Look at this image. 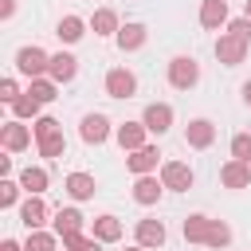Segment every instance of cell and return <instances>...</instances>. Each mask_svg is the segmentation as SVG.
Wrapping results in <instances>:
<instances>
[{
	"label": "cell",
	"instance_id": "15",
	"mask_svg": "<svg viewBox=\"0 0 251 251\" xmlns=\"http://www.w3.org/2000/svg\"><path fill=\"white\" fill-rule=\"evenodd\" d=\"M51 224H55V235H59V239H63V235H78V231H82V212H78V208H59Z\"/></svg>",
	"mask_w": 251,
	"mask_h": 251
},
{
	"label": "cell",
	"instance_id": "35",
	"mask_svg": "<svg viewBox=\"0 0 251 251\" xmlns=\"http://www.w3.org/2000/svg\"><path fill=\"white\" fill-rule=\"evenodd\" d=\"M227 31H231V35H239L243 43H251V20H247V16H239V20H231V24H227Z\"/></svg>",
	"mask_w": 251,
	"mask_h": 251
},
{
	"label": "cell",
	"instance_id": "21",
	"mask_svg": "<svg viewBox=\"0 0 251 251\" xmlns=\"http://www.w3.org/2000/svg\"><path fill=\"white\" fill-rule=\"evenodd\" d=\"M94 239H98V243L122 239V220H118V216H98V220H94Z\"/></svg>",
	"mask_w": 251,
	"mask_h": 251
},
{
	"label": "cell",
	"instance_id": "19",
	"mask_svg": "<svg viewBox=\"0 0 251 251\" xmlns=\"http://www.w3.org/2000/svg\"><path fill=\"white\" fill-rule=\"evenodd\" d=\"M200 24L204 27H224L227 24V0H204L200 4Z\"/></svg>",
	"mask_w": 251,
	"mask_h": 251
},
{
	"label": "cell",
	"instance_id": "40",
	"mask_svg": "<svg viewBox=\"0 0 251 251\" xmlns=\"http://www.w3.org/2000/svg\"><path fill=\"white\" fill-rule=\"evenodd\" d=\"M243 16H247V20H251V0H247V8H243Z\"/></svg>",
	"mask_w": 251,
	"mask_h": 251
},
{
	"label": "cell",
	"instance_id": "17",
	"mask_svg": "<svg viewBox=\"0 0 251 251\" xmlns=\"http://www.w3.org/2000/svg\"><path fill=\"white\" fill-rule=\"evenodd\" d=\"M165 243V224L161 220H137V247H161Z\"/></svg>",
	"mask_w": 251,
	"mask_h": 251
},
{
	"label": "cell",
	"instance_id": "22",
	"mask_svg": "<svg viewBox=\"0 0 251 251\" xmlns=\"http://www.w3.org/2000/svg\"><path fill=\"white\" fill-rule=\"evenodd\" d=\"M118 47H122V51L145 47V24H126V27L118 31Z\"/></svg>",
	"mask_w": 251,
	"mask_h": 251
},
{
	"label": "cell",
	"instance_id": "3",
	"mask_svg": "<svg viewBox=\"0 0 251 251\" xmlns=\"http://www.w3.org/2000/svg\"><path fill=\"white\" fill-rule=\"evenodd\" d=\"M247 47H251V43H243V39L231 35V31H224V35L216 39V59H220L224 67H239V63L247 59Z\"/></svg>",
	"mask_w": 251,
	"mask_h": 251
},
{
	"label": "cell",
	"instance_id": "34",
	"mask_svg": "<svg viewBox=\"0 0 251 251\" xmlns=\"http://www.w3.org/2000/svg\"><path fill=\"white\" fill-rule=\"evenodd\" d=\"M31 133H35V141H43V137H51V133H59V122H55V118H35V126H31Z\"/></svg>",
	"mask_w": 251,
	"mask_h": 251
},
{
	"label": "cell",
	"instance_id": "41",
	"mask_svg": "<svg viewBox=\"0 0 251 251\" xmlns=\"http://www.w3.org/2000/svg\"><path fill=\"white\" fill-rule=\"evenodd\" d=\"M129 251H145V247H129Z\"/></svg>",
	"mask_w": 251,
	"mask_h": 251
},
{
	"label": "cell",
	"instance_id": "27",
	"mask_svg": "<svg viewBox=\"0 0 251 251\" xmlns=\"http://www.w3.org/2000/svg\"><path fill=\"white\" fill-rule=\"evenodd\" d=\"M24 251H55V235L51 231H27V243H24Z\"/></svg>",
	"mask_w": 251,
	"mask_h": 251
},
{
	"label": "cell",
	"instance_id": "20",
	"mask_svg": "<svg viewBox=\"0 0 251 251\" xmlns=\"http://www.w3.org/2000/svg\"><path fill=\"white\" fill-rule=\"evenodd\" d=\"M47 180H51L47 169H35V165H27V169L20 173V188H24L27 196H39V192L47 188Z\"/></svg>",
	"mask_w": 251,
	"mask_h": 251
},
{
	"label": "cell",
	"instance_id": "1",
	"mask_svg": "<svg viewBox=\"0 0 251 251\" xmlns=\"http://www.w3.org/2000/svg\"><path fill=\"white\" fill-rule=\"evenodd\" d=\"M16 71L35 82V78H43V75L51 71V55H47L43 47H20V51H16Z\"/></svg>",
	"mask_w": 251,
	"mask_h": 251
},
{
	"label": "cell",
	"instance_id": "9",
	"mask_svg": "<svg viewBox=\"0 0 251 251\" xmlns=\"http://www.w3.org/2000/svg\"><path fill=\"white\" fill-rule=\"evenodd\" d=\"M0 141H4V149L20 153V149H27V145H31V129H27L24 122H4V129H0Z\"/></svg>",
	"mask_w": 251,
	"mask_h": 251
},
{
	"label": "cell",
	"instance_id": "5",
	"mask_svg": "<svg viewBox=\"0 0 251 251\" xmlns=\"http://www.w3.org/2000/svg\"><path fill=\"white\" fill-rule=\"evenodd\" d=\"M141 126H145L149 133H169V126H173V106H169V102H149L145 114H141Z\"/></svg>",
	"mask_w": 251,
	"mask_h": 251
},
{
	"label": "cell",
	"instance_id": "36",
	"mask_svg": "<svg viewBox=\"0 0 251 251\" xmlns=\"http://www.w3.org/2000/svg\"><path fill=\"white\" fill-rule=\"evenodd\" d=\"M0 98H4L8 106L20 98V86H16V78H4V82H0Z\"/></svg>",
	"mask_w": 251,
	"mask_h": 251
},
{
	"label": "cell",
	"instance_id": "38",
	"mask_svg": "<svg viewBox=\"0 0 251 251\" xmlns=\"http://www.w3.org/2000/svg\"><path fill=\"white\" fill-rule=\"evenodd\" d=\"M0 251H24V247H20L16 239H4V243H0Z\"/></svg>",
	"mask_w": 251,
	"mask_h": 251
},
{
	"label": "cell",
	"instance_id": "29",
	"mask_svg": "<svg viewBox=\"0 0 251 251\" xmlns=\"http://www.w3.org/2000/svg\"><path fill=\"white\" fill-rule=\"evenodd\" d=\"M39 153H43V157H63V153H67V137H63V129L51 133V137H43V141H39Z\"/></svg>",
	"mask_w": 251,
	"mask_h": 251
},
{
	"label": "cell",
	"instance_id": "12",
	"mask_svg": "<svg viewBox=\"0 0 251 251\" xmlns=\"http://www.w3.org/2000/svg\"><path fill=\"white\" fill-rule=\"evenodd\" d=\"M20 220H24V227H27V231H39V227L47 224V204H43L39 196H27V200H24V208H20Z\"/></svg>",
	"mask_w": 251,
	"mask_h": 251
},
{
	"label": "cell",
	"instance_id": "24",
	"mask_svg": "<svg viewBox=\"0 0 251 251\" xmlns=\"http://www.w3.org/2000/svg\"><path fill=\"white\" fill-rule=\"evenodd\" d=\"M90 27H94V35H118L122 27H118V16L110 12V8H98L94 16H90Z\"/></svg>",
	"mask_w": 251,
	"mask_h": 251
},
{
	"label": "cell",
	"instance_id": "33",
	"mask_svg": "<svg viewBox=\"0 0 251 251\" xmlns=\"http://www.w3.org/2000/svg\"><path fill=\"white\" fill-rule=\"evenodd\" d=\"M16 200H20V184L4 176V180H0V208H12Z\"/></svg>",
	"mask_w": 251,
	"mask_h": 251
},
{
	"label": "cell",
	"instance_id": "18",
	"mask_svg": "<svg viewBox=\"0 0 251 251\" xmlns=\"http://www.w3.org/2000/svg\"><path fill=\"white\" fill-rule=\"evenodd\" d=\"M63 188H67L75 200H90L98 184H94V176H90V173H71V176L63 180Z\"/></svg>",
	"mask_w": 251,
	"mask_h": 251
},
{
	"label": "cell",
	"instance_id": "23",
	"mask_svg": "<svg viewBox=\"0 0 251 251\" xmlns=\"http://www.w3.org/2000/svg\"><path fill=\"white\" fill-rule=\"evenodd\" d=\"M208 231H212V220L208 216H188L184 220V239L188 243H208Z\"/></svg>",
	"mask_w": 251,
	"mask_h": 251
},
{
	"label": "cell",
	"instance_id": "32",
	"mask_svg": "<svg viewBox=\"0 0 251 251\" xmlns=\"http://www.w3.org/2000/svg\"><path fill=\"white\" fill-rule=\"evenodd\" d=\"M231 157L251 165V133H235V137H231Z\"/></svg>",
	"mask_w": 251,
	"mask_h": 251
},
{
	"label": "cell",
	"instance_id": "14",
	"mask_svg": "<svg viewBox=\"0 0 251 251\" xmlns=\"http://www.w3.org/2000/svg\"><path fill=\"white\" fill-rule=\"evenodd\" d=\"M161 192H165V184H161L157 176H137V180H133V200H137V204H145V208H149V204H157V200H161Z\"/></svg>",
	"mask_w": 251,
	"mask_h": 251
},
{
	"label": "cell",
	"instance_id": "28",
	"mask_svg": "<svg viewBox=\"0 0 251 251\" xmlns=\"http://www.w3.org/2000/svg\"><path fill=\"white\" fill-rule=\"evenodd\" d=\"M55 86H59L55 78H35V82L27 86V94H31L35 102H51V98H55Z\"/></svg>",
	"mask_w": 251,
	"mask_h": 251
},
{
	"label": "cell",
	"instance_id": "8",
	"mask_svg": "<svg viewBox=\"0 0 251 251\" xmlns=\"http://www.w3.org/2000/svg\"><path fill=\"white\" fill-rule=\"evenodd\" d=\"M184 141H188L192 149H208V145L216 141V126H212L208 118H192L188 129H184Z\"/></svg>",
	"mask_w": 251,
	"mask_h": 251
},
{
	"label": "cell",
	"instance_id": "10",
	"mask_svg": "<svg viewBox=\"0 0 251 251\" xmlns=\"http://www.w3.org/2000/svg\"><path fill=\"white\" fill-rule=\"evenodd\" d=\"M145 126L141 122H126V126H118V145L126 149V153H137V149H145Z\"/></svg>",
	"mask_w": 251,
	"mask_h": 251
},
{
	"label": "cell",
	"instance_id": "4",
	"mask_svg": "<svg viewBox=\"0 0 251 251\" xmlns=\"http://www.w3.org/2000/svg\"><path fill=\"white\" fill-rule=\"evenodd\" d=\"M161 184L173 188V192H188L192 188V169L184 161H165L161 165Z\"/></svg>",
	"mask_w": 251,
	"mask_h": 251
},
{
	"label": "cell",
	"instance_id": "11",
	"mask_svg": "<svg viewBox=\"0 0 251 251\" xmlns=\"http://www.w3.org/2000/svg\"><path fill=\"white\" fill-rule=\"evenodd\" d=\"M220 180H224L227 188H247V184H251V165H247V161H235V157H231V161H227V165L220 169Z\"/></svg>",
	"mask_w": 251,
	"mask_h": 251
},
{
	"label": "cell",
	"instance_id": "25",
	"mask_svg": "<svg viewBox=\"0 0 251 251\" xmlns=\"http://www.w3.org/2000/svg\"><path fill=\"white\" fill-rule=\"evenodd\" d=\"M82 31H86V24H82L78 16H63V20H59V27H55V35H59L63 43H78V39H82Z\"/></svg>",
	"mask_w": 251,
	"mask_h": 251
},
{
	"label": "cell",
	"instance_id": "16",
	"mask_svg": "<svg viewBox=\"0 0 251 251\" xmlns=\"http://www.w3.org/2000/svg\"><path fill=\"white\" fill-rule=\"evenodd\" d=\"M55 82H71L75 75H78V59L75 55H67V51H59V55H51V71H47Z\"/></svg>",
	"mask_w": 251,
	"mask_h": 251
},
{
	"label": "cell",
	"instance_id": "6",
	"mask_svg": "<svg viewBox=\"0 0 251 251\" xmlns=\"http://www.w3.org/2000/svg\"><path fill=\"white\" fill-rule=\"evenodd\" d=\"M133 90H137V78H133V71H126V67H114V71L106 75V94H110V98H133Z\"/></svg>",
	"mask_w": 251,
	"mask_h": 251
},
{
	"label": "cell",
	"instance_id": "26",
	"mask_svg": "<svg viewBox=\"0 0 251 251\" xmlns=\"http://www.w3.org/2000/svg\"><path fill=\"white\" fill-rule=\"evenodd\" d=\"M39 106H43V102H35L31 94H20V98L12 102V114H16V122H24V118H35Z\"/></svg>",
	"mask_w": 251,
	"mask_h": 251
},
{
	"label": "cell",
	"instance_id": "39",
	"mask_svg": "<svg viewBox=\"0 0 251 251\" xmlns=\"http://www.w3.org/2000/svg\"><path fill=\"white\" fill-rule=\"evenodd\" d=\"M243 102H247V106H251V78H247V82H243Z\"/></svg>",
	"mask_w": 251,
	"mask_h": 251
},
{
	"label": "cell",
	"instance_id": "37",
	"mask_svg": "<svg viewBox=\"0 0 251 251\" xmlns=\"http://www.w3.org/2000/svg\"><path fill=\"white\" fill-rule=\"evenodd\" d=\"M0 12H4V20H8V16L16 12V0H4V4H0Z\"/></svg>",
	"mask_w": 251,
	"mask_h": 251
},
{
	"label": "cell",
	"instance_id": "13",
	"mask_svg": "<svg viewBox=\"0 0 251 251\" xmlns=\"http://www.w3.org/2000/svg\"><path fill=\"white\" fill-rule=\"evenodd\" d=\"M157 145H145V149H137V153H129L126 157V165H129V173H137V176H149L153 169H157Z\"/></svg>",
	"mask_w": 251,
	"mask_h": 251
},
{
	"label": "cell",
	"instance_id": "30",
	"mask_svg": "<svg viewBox=\"0 0 251 251\" xmlns=\"http://www.w3.org/2000/svg\"><path fill=\"white\" fill-rule=\"evenodd\" d=\"M63 251H102V243L98 239H86L78 231V235H63Z\"/></svg>",
	"mask_w": 251,
	"mask_h": 251
},
{
	"label": "cell",
	"instance_id": "2",
	"mask_svg": "<svg viewBox=\"0 0 251 251\" xmlns=\"http://www.w3.org/2000/svg\"><path fill=\"white\" fill-rule=\"evenodd\" d=\"M169 82H173L176 90H192V86L200 82V63H196L192 55H176V59L169 63Z\"/></svg>",
	"mask_w": 251,
	"mask_h": 251
},
{
	"label": "cell",
	"instance_id": "7",
	"mask_svg": "<svg viewBox=\"0 0 251 251\" xmlns=\"http://www.w3.org/2000/svg\"><path fill=\"white\" fill-rule=\"evenodd\" d=\"M78 133H82L86 145H102V141L110 137V122H106V114H86L82 126H78Z\"/></svg>",
	"mask_w": 251,
	"mask_h": 251
},
{
	"label": "cell",
	"instance_id": "31",
	"mask_svg": "<svg viewBox=\"0 0 251 251\" xmlns=\"http://www.w3.org/2000/svg\"><path fill=\"white\" fill-rule=\"evenodd\" d=\"M231 243V227L224 220H212V231H208V247H227Z\"/></svg>",
	"mask_w": 251,
	"mask_h": 251
}]
</instances>
